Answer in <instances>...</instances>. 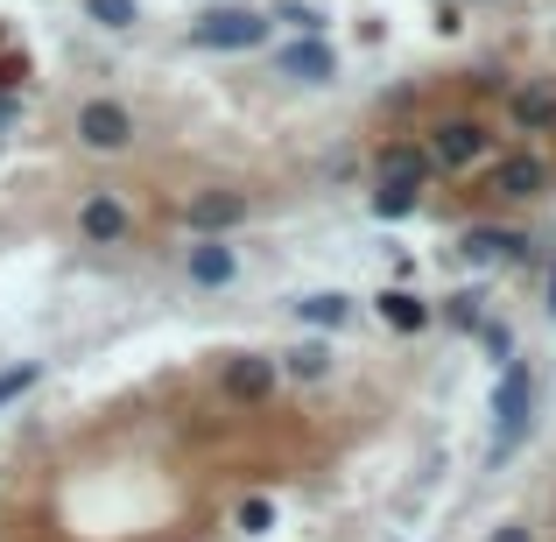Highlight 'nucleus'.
<instances>
[{
	"instance_id": "412c9836",
	"label": "nucleus",
	"mask_w": 556,
	"mask_h": 542,
	"mask_svg": "<svg viewBox=\"0 0 556 542\" xmlns=\"http://www.w3.org/2000/svg\"><path fill=\"white\" fill-rule=\"evenodd\" d=\"M472 345H479V353H486L493 366H507V360L521 353V339H515V325H507V317H486V325L472 331Z\"/></svg>"
},
{
	"instance_id": "5701e85b",
	"label": "nucleus",
	"mask_w": 556,
	"mask_h": 542,
	"mask_svg": "<svg viewBox=\"0 0 556 542\" xmlns=\"http://www.w3.org/2000/svg\"><path fill=\"white\" fill-rule=\"evenodd\" d=\"M28 71H36V64H28V50H22V42H0V92H22V85H28Z\"/></svg>"
},
{
	"instance_id": "9b49d317",
	"label": "nucleus",
	"mask_w": 556,
	"mask_h": 542,
	"mask_svg": "<svg viewBox=\"0 0 556 542\" xmlns=\"http://www.w3.org/2000/svg\"><path fill=\"white\" fill-rule=\"evenodd\" d=\"M367 184H408V190H437V169L430 155H422L416 127H394V135H380L367 149Z\"/></svg>"
},
{
	"instance_id": "f8f14e48",
	"label": "nucleus",
	"mask_w": 556,
	"mask_h": 542,
	"mask_svg": "<svg viewBox=\"0 0 556 542\" xmlns=\"http://www.w3.org/2000/svg\"><path fill=\"white\" fill-rule=\"evenodd\" d=\"M71 226H78L85 247H135V212H127L121 190H85Z\"/></svg>"
},
{
	"instance_id": "aec40b11",
	"label": "nucleus",
	"mask_w": 556,
	"mask_h": 542,
	"mask_svg": "<svg viewBox=\"0 0 556 542\" xmlns=\"http://www.w3.org/2000/svg\"><path fill=\"white\" fill-rule=\"evenodd\" d=\"M85 22L106 28V36H127V28H141V0H78Z\"/></svg>"
},
{
	"instance_id": "4468645a",
	"label": "nucleus",
	"mask_w": 556,
	"mask_h": 542,
	"mask_svg": "<svg viewBox=\"0 0 556 542\" xmlns=\"http://www.w3.org/2000/svg\"><path fill=\"white\" fill-rule=\"evenodd\" d=\"M430 317L451 331V339H472V331L493 317V289H486V275H472V282H458V289H444V297H430Z\"/></svg>"
},
{
	"instance_id": "20e7f679",
	"label": "nucleus",
	"mask_w": 556,
	"mask_h": 542,
	"mask_svg": "<svg viewBox=\"0 0 556 542\" xmlns=\"http://www.w3.org/2000/svg\"><path fill=\"white\" fill-rule=\"evenodd\" d=\"M190 50H212V56H247V50H268L275 42V22L268 8H254V0H212V8L190 14Z\"/></svg>"
},
{
	"instance_id": "6ab92c4d",
	"label": "nucleus",
	"mask_w": 556,
	"mask_h": 542,
	"mask_svg": "<svg viewBox=\"0 0 556 542\" xmlns=\"http://www.w3.org/2000/svg\"><path fill=\"white\" fill-rule=\"evenodd\" d=\"M268 22L282 36H331V14L311 8V0H268Z\"/></svg>"
},
{
	"instance_id": "7ed1b4c3",
	"label": "nucleus",
	"mask_w": 556,
	"mask_h": 542,
	"mask_svg": "<svg viewBox=\"0 0 556 542\" xmlns=\"http://www.w3.org/2000/svg\"><path fill=\"white\" fill-rule=\"evenodd\" d=\"M556 190V155L535 141H501V149L479 163V198L501 212V204H543Z\"/></svg>"
},
{
	"instance_id": "f03ea898",
	"label": "nucleus",
	"mask_w": 556,
	"mask_h": 542,
	"mask_svg": "<svg viewBox=\"0 0 556 542\" xmlns=\"http://www.w3.org/2000/svg\"><path fill=\"white\" fill-rule=\"evenodd\" d=\"M535 366L529 360H507L501 374H493V402H486V416H493V437H486V472H501V465H515V451L529 444V430H535Z\"/></svg>"
},
{
	"instance_id": "f3484780",
	"label": "nucleus",
	"mask_w": 556,
	"mask_h": 542,
	"mask_svg": "<svg viewBox=\"0 0 556 542\" xmlns=\"http://www.w3.org/2000/svg\"><path fill=\"white\" fill-rule=\"evenodd\" d=\"M275 360H282V380H296V388H325V380L339 374V353H331L325 331H311L303 345H289V353H275Z\"/></svg>"
},
{
	"instance_id": "b1692460",
	"label": "nucleus",
	"mask_w": 556,
	"mask_h": 542,
	"mask_svg": "<svg viewBox=\"0 0 556 542\" xmlns=\"http://www.w3.org/2000/svg\"><path fill=\"white\" fill-rule=\"evenodd\" d=\"M36 380H42V366H36V360H14L8 374H0V408H14L28 388H36Z\"/></svg>"
},
{
	"instance_id": "4be33fe9",
	"label": "nucleus",
	"mask_w": 556,
	"mask_h": 542,
	"mask_svg": "<svg viewBox=\"0 0 556 542\" xmlns=\"http://www.w3.org/2000/svg\"><path fill=\"white\" fill-rule=\"evenodd\" d=\"M232 521H240V535H268L275 529V501L268 493H247V501L232 507Z\"/></svg>"
},
{
	"instance_id": "cd10ccee",
	"label": "nucleus",
	"mask_w": 556,
	"mask_h": 542,
	"mask_svg": "<svg viewBox=\"0 0 556 542\" xmlns=\"http://www.w3.org/2000/svg\"><path fill=\"white\" fill-rule=\"evenodd\" d=\"M543 311L556 317V261H549V275H543Z\"/></svg>"
},
{
	"instance_id": "9d476101",
	"label": "nucleus",
	"mask_w": 556,
	"mask_h": 542,
	"mask_svg": "<svg viewBox=\"0 0 556 542\" xmlns=\"http://www.w3.org/2000/svg\"><path fill=\"white\" fill-rule=\"evenodd\" d=\"M339 71H345V56L331 36H275V78L317 92V85H339Z\"/></svg>"
},
{
	"instance_id": "f257e3e1",
	"label": "nucleus",
	"mask_w": 556,
	"mask_h": 542,
	"mask_svg": "<svg viewBox=\"0 0 556 542\" xmlns=\"http://www.w3.org/2000/svg\"><path fill=\"white\" fill-rule=\"evenodd\" d=\"M416 141H422V155H430L437 184H458L501 149V121L479 113V106H444V113H430V121L416 127Z\"/></svg>"
},
{
	"instance_id": "1a4fd4ad",
	"label": "nucleus",
	"mask_w": 556,
	"mask_h": 542,
	"mask_svg": "<svg viewBox=\"0 0 556 542\" xmlns=\"http://www.w3.org/2000/svg\"><path fill=\"white\" fill-rule=\"evenodd\" d=\"M493 121L507 127L515 141H543V135H556V78H515L501 99H493Z\"/></svg>"
},
{
	"instance_id": "2eb2a0df",
	"label": "nucleus",
	"mask_w": 556,
	"mask_h": 542,
	"mask_svg": "<svg viewBox=\"0 0 556 542\" xmlns=\"http://www.w3.org/2000/svg\"><path fill=\"white\" fill-rule=\"evenodd\" d=\"M374 317L394 331V339H422V331L437 325V317H430V297H422V289H408V282H380Z\"/></svg>"
},
{
	"instance_id": "393cba45",
	"label": "nucleus",
	"mask_w": 556,
	"mask_h": 542,
	"mask_svg": "<svg viewBox=\"0 0 556 542\" xmlns=\"http://www.w3.org/2000/svg\"><path fill=\"white\" fill-rule=\"evenodd\" d=\"M437 28H444V36H458V28H465V0H437Z\"/></svg>"
},
{
	"instance_id": "ddd939ff",
	"label": "nucleus",
	"mask_w": 556,
	"mask_h": 542,
	"mask_svg": "<svg viewBox=\"0 0 556 542\" xmlns=\"http://www.w3.org/2000/svg\"><path fill=\"white\" fill-rule=\"evenodd\" d=\"M184 282L198 289V297H218V289L240 282V247L218 240V232H198V240L184 247Z\"/></svg>"
},
{
	"instance_id": "6e6552de",
	"label": "nucleus",
	"mask_w": 556,
	"mask_h": 542,
	"mask_svg": "<svg viewBox=\"0 0 556 542\" xmlns=\"http://www.w3.org/2000/svg\"><path fill=\"white\" fill-rule=\"evenodd\" d=\"M254 218V190L247 184H198L190 198L177 204V226L198 240V232H218V240H232V232Z\"/></svg>"
},
{
	"instance_id": "c756f323",
	"label": "nucleus",
	"mask_w": 556,
	"mask_h": 542,
	"mask_svg": "<svg viewBox=\"0 0 556 542\" xmlns=\"http://www.w3.org/2000/svg\"><path fill=\"white\" fill-rule=\"evenodd\" d=\"M479 8H486V0H479Z\"/></svg>"
},
{
	"instance_id": "0eeeda50",
	"label": "nucleus",
	"mask_w": 556,
	"mask_h": 542,
	"mask_svg": "<svg viewBox=\"0 0 556 542\" xmlns=\"http://www.w3.org/2000/svg\"><path fill=\"white\" fill-rule=\"evenodd\" d=\"M212 388H218V402L226 408H275V394H282V360L275 353H226L218 360V374H212Z\"/></svg>"
},
{
	"instance_id": "423d86ee",
	"label": "nucleus",
	"mask_w": 556,
	"mask_h": 542,
	"mask_svg": "<svg viewBox=\"0 0 556 542\" xmlns=\"http://www.w3.org/2000/svg\"><path fill=\"white\" fill-rule=\"evenodd\" d=\"M71 141H78L85 155H127L141 141V121H135V106H127V99L92 92L78 113H71Z\"/></svg>"
},
{
	"instance_id": "bb28decb",
	"label": "nucleus",
	"mask_w": 556,
	"mask_h": 542,
	"mask_svg": "<svg viewBox=\"0 0 556 542\" xmlns=\"http://www.w3.org/2000/svg\"><path fill=\"white\" fill-rule=\"evenodd\" d=\"M22 121V92H0V127H14Z\"/></svg>"
},
{
	"instance_id": "a211bd4d",
	"label": "nucleus",
	"mask_w": 556,
	"mask_h": 542,
	"mask_svg": "<svg viewBox=\"0 0 556 542\" xmlns=\"http://www.w3.org/2000/svg\"><path fill=\"white\" fill-rule=\"evenodd\" d=\"M422 204H430V190H408V184H367V212L380 226H402V218H416Z\"/></svg>"
},
{
	"instance_id": "a878e982",
	"label": "nucleus",
	"mask_w": 556,
	"mask_h": 542,
	"mask_svg": "<svg viewBox=\"0 0 556 542\" xmlns=\"http://www.w3.org/2000/svg\"><path fill=\"white\" fill-rule=\"evenodd\" d=\"M486 542H535V529H529V521H501Z\"/></svg>"
},
{
	"instance_id": "c85d7f7f",
	"label": "nucleus",
	"mask_w": 556,
	"mask_h": 542,
	"mask_svg": "<svg viewBox=\"0 0 556 542\" xmlns=\"http://www.w3.org/2000/svg\"><path fill=\"white\" fill-rule=\"evenodd\" d=\"M0 42H8V28H0Z\"/></svg>"
},
{
	"instance_id": "39448f33",
	"label": "nucleus",
	"mask_w": 556,
	"mask_h": 542,
	"mask_svg": "<svg viewBox=\"0 0 556 542\" xmlns=\"http://www.w3.org/2000/svg\"><path fill=\"white\" fill-rule=\"evenodd\" d=\"M543 254V240H535L529 226H515V218H472V226L458 232V261L472 275H493V268H529V261Z\"/></svg>"
},
{
	"instance_id": "dca6fc26",
	"label": "nucleus",
	"mask_w": 556,
	"mask_h": 542,
	"mask_svg": "<svg viewBox=\"0 0 556 542\" xmlns=\"http://www.w3.org/2000/svg\"><path fill=\"white\" fill-rule=\"evenodd\" d=\"M289 317H296L303 331H325V339H339V331L359 317V297H353V289H311V297L289 303Z\"/></svg>"
}]
</instances>
